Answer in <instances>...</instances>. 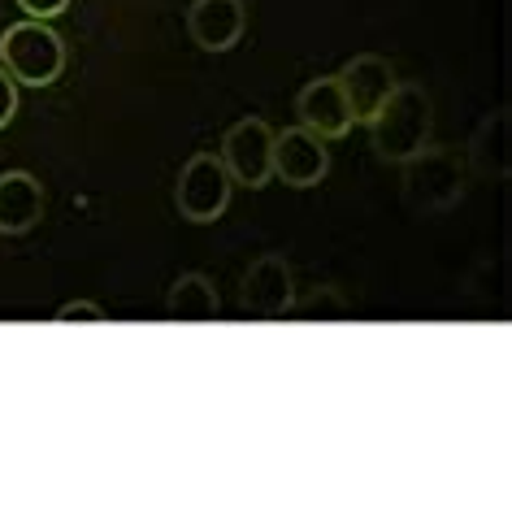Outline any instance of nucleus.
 Wrapping results in <instances>:
<instances>
[{
    "label": "nucleus",
    "instance_id": "f257e3e1",
    "mask_svg": "<svg viewBox=\"0 0 512 512\" xmlns=\"http://www.w3.org/2000/svg\"><path fill=\"white\" fill-rule=\"evenodd\" d=\"M369 131H374V152L382 161L404 165L408 157H417L430 144V131H434L430 96L413 83H395V92L369 118Z\"/></svg>",
    "mask_w": 512,
    "mask_h": 512
},
{
    "label": "nucleus",
    "instance_id": "f03ea898",
    "mask_svg": "<svg viewBox=\"0 0 512 512\" xmlns=\"http://www.w3.org/2000/svg\"><path fill=\"white\" fill-rule=\"evenodd\" d=\"M0 66L9 70L14 83L48 87L66 70V44H61V35L53 27H44L40 18L14 22V27H5V35H0Z\"/></svg>",
    "mask_w": 512,
    "mask_h": 512
},
{
    "label": "nucleus",
    "instance_id": "7ed1b4c3",
    "mask_svg": "<svg viewBox=\"0 0 512 512\" xmlns=\"http://www.w3.org/2000/svg\"><path fill=\"white\" fill-rule=\"evenodd\" d=\"M404 204L413 213H443L452 209L465 191V161L447 148H421L417 157L404 161V178H400Z\"/></svg>",
    "mask_w": 512,
    "mask_h": 512
},
{
    "label": "nucleus",
    "instance_id": "20e7f679",
    "mask_svg": "<svg viewBox=\"0 0 512 512\" xmlns=\"http://www.w3.org/2000/svg\"><path fill=\"white\" fill-rule=\"evenodd\" d=\"M230 187H235V178L222 165V157H213V152H196L183 174H178L174 183V204L178 213L187 217V222H217V217L226 213L230 204Z\"/></svg>",
    "mask_w": 512,
    "mask_h": 512
},
{
    "label": "nucleus",
    "instance_id": "39448f33",
    "mask_svg": "<svg viewBox=\"0 0 512 512\" xmlns=\"http://www.w3.org/2000/svg\"><path fill=\"white\" fill-rule=\"evenodd\" d=\"M222 165L243 187H265L274 178V131L265 118H243L222 139Z\"/></svg>",
    "mask_w": 512,
    "mask_h": 512
},
{
    "label": "nucleus",
    "instance_id": "423d86ee",
    "mask_svg": "<svg viewBox=\"0 0 512 512\" xmlns=\"http://www.w3.org/2000/svg\"><path fill=\"white\" fill-rule=\"evenodd\" d=\"M239 300L243 309L256 313V317H283L291 313L296 304V278H291V265L283 256L265 252L243 270V283H239Z\"/></svg>",
    "mask_w": 512,
    "mask_h": 512
},
{
    "label": "nucleus",
    "instance_id": "0eeeda50",
    "mask_svg": "<svg viewBox=\"0 0 512 512\" xmlns=\"http://www.w3.org/2000/svg\"><path fill=\"white\" fill-rule=\"evenodd\" d=\"M330 170L326 139L291 126V131L274 135V178H283L287 187H317Z\"/></svg>",
    "mask_w": 512,
    "mask_h": 512
},
{
    "label": "nucleus",
    "instance_id": "6e6552de",
    "mask_svg": "<svg viewBox=\"0 0 512 512\" xmlns=\"http://www.w3.org/2000/svg\"><path fill=\"white\" fill-rule=\"evenodd\" d=\"M248 27V5L243 0H196L187 9V31L204 53H230Z\"/></svg>",
    "mask_w": 512,
    "mask_h": 512
},
{
    "label": "nucleus",
    "instance_id": "1a4fd4ad",
    "mask_svg": "<svg viewBox=\"0 0 512 512\" xmlns=\"http://www.w3.org/2000/svg\"><path fill=\"white\" fill-rule=\"evenodd\" d=\"M339 87H343V96H348L352 118L369 122L382 109V100L395 92V70H391V61L365 53V57H352L348 66L339 70Z\"/></svg>",
    "mask_w": 512,
    "mask_h": 512
},
{
    "label": "nucleus",
    "instance_id": "9d476101",
    "mask_svg": "<svg viewBox=\"0 0 512 512\" xmlns=\"http://www.w3.org/2000/svg\"><path fill=\"white\" fill-rule=\"evenodd\" d=\"M296 113H300V126L322 139H339L352 131V109H348V96H343L339 79H313L304 92L296 96Z\"/></svg>",
    "mask_w": 512,
    "mask_h": 512
},
{
    "label": "nucleus",
    "instance_id": "9b49d317",
    "mask_svg": "<svg viewBox=\"0 0 512 512\" xmlns=\"http://www.w3.org/2000/svg\"><path fill=\"white\" fill-rule=\"evenodd\" d=\"M44 217V187L27 170L0 174V235H27Z\"/></svg>",
    "mask_w": 512,
    "mask_h": 512
},
{
    "label": "nucleus",
    "instance_id": "f8f14e48",
    "mask_svg": "<svg viewBox=\"0 0 512 512\" xmlns=\"http://www.w3.org/2000/svg\"><path fill=\"white\" fill-rule=\"evenodd\" d=\"M165 313L174 322H213L217 317V287L204 274H178L165 296Z\"/></svg>",
    "mask_w": 512,
    "mask_h": 512
},
{
    "label": "nucleus",
    "instance_id": "ddd939ff",
    "mask_svg": "<svg viewBox=\"0 0 512 512\" xmlns=\"http://www.w3.org/2000/svg\"><path fill=\"white\" fill-rule=\"evenodd\" d=\"M469 165L482 178H504L508 174V113L495 109L491 118H482L478 135L469 144Z\"/></svg>",
    "mask_w": 512,
    "mask_h": 512
},
{
    "label": "nucleus",
    "instance_id": "4468645a",
    "mask_svg": "<svg viewBox=\"0 0 512 512\" xmlns=\"http://www.w3.org/2000/svg\"><path fill=\"white\" fill-rule=\"evenodd\" d=\"M291 309H296L300 317H326V322H335V317L348 313V304H343V296L335 287H322V291H313L309 300H296Z\"/></svg>",
    "mask_w": 512,
    "mask_h": 512
},
{
    "label": "nucleus",
    "instance_id": "2eb2a0df",
    "mask_svg": "<svg viewBox=\"0 0 512 512\" xmlns=\"http://www.w3.org/2000/svg\"><path fill=\"white\" fill-rule=\"evenodd\" d=\"M53 322H61V326H74V322H105V309H100V304H92V300H70V304H61V309H57Z\"/></svg>",
    "mask_w": 512,
    "mask_h": 512
},
{
    "label": "nucleus",
    "instance_id": "dca6fc26",
    "mask_svg": "<svg viewBox=\"0 0 512 512\" xmlns=\"http://www.w3.org/2000/svg\"><path fill=\"white\" fill-rule=\"evenodd\" d=\"M14 113H18V83L9 79L5 66H0V131L14 122Z\"/></svg>",
    "mask_w": 512,
    "mask_h": 512
},
{
    "label": "nucleus",
    "instance_id": "f3484780",
    "mask_svg": "<svg viewBox=\"0 0 512 512\" xmlns=\"http://www.w3.org/2000/svg\"><path fill=\"white\" fill-rule=\"evenodd\" d=\"M22 9H27L31 18H40V22H48V18H57V14H66V5L70 0H18Z\"/></svg>",
    "mask_w": 512,
    "mask_h": 512
}]
</instances>
